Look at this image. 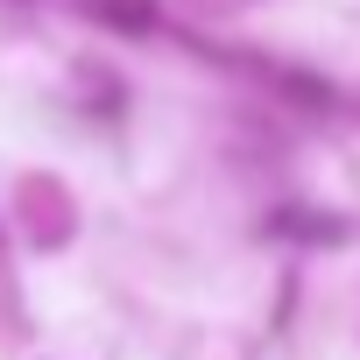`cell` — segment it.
<instances>
[{
  "label": "cell",
  "mask_w": 360,
  "mask_h": 360,
  "mask_svg": "<svg viewBox=\"0 0 360 360\" xmlns=\"http://www.w3.org/2000/svg\"><path fill=\"white\" fill-rule=\"evenodd\" d=\"M85 8L99 22H113V29H148L155 22V0H85Z\"/></svg>",
  "instance_id": "cell-1"
}]
</instances>
